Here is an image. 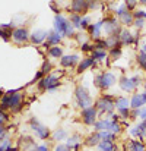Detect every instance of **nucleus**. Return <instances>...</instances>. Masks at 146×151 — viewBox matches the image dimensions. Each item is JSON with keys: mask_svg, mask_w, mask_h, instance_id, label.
Returning a JSON list of instances; mask_svg holds the SVG:
<instances>
[{"mask_svg": "<svg viewBox=\"0 0 146 151\" xmlns=\"http://www.w3.org/2000/svg\"><path fill=\"white\" fill-rule=\"evenodd\" d=\"M72 10L75 13H83L88 10V3L85 0H73L72 1Z\"/></svg>", "mask_w": 146, "mask_h": 151, "instance_id": "nucleus-9", "label": "nucleus"}, {"mask_svg": "<svg viewBox=\"0 0 146 151\" xmlns=\"http://www.w3.org/2000/svg\"><path fill=\"white\" fill-rule=\"evenodd\" d=\"M120 21H121V24H124V25H133V24H135V16H133V13H130V12L127 10L126 13H123V15L120 16Z\"/></svg>", "mask_w": 146, "mask_h": 151, "instance_id": "nucleus-21", "label": "nucleus"}, {"mask_svg": "<svg viewBox=\"0 0 146 151\" xmlns=\"http://www.w3.org/2000/svg\"><path fill=\"white\" fill-rule=\"evenodd\" d=\"M137 1H139L140 4H146V0H137Z\"/></svg>", "mask_w": 146, "mask_h": 151, "instance_id": "nucleus-47", "label": "nucleus"}, {"mask_svg": "<svg viewBox=\"0 0 146 151\" xmlns=\"http://www.w3.org/2000/svg\"><path fill=\"white\" fill-rule=\"evenodd\" d=\"M73 28H75V27L70 24V21L64 19L63 16L57 15V16L54 18V29H56V32L64 34V35H67V37H72V35H73Z\"/></svg>", "mask_w": 146, "mask_h": 151, "instance_id": "nucleus-2", "label": "nucleus"}, {"mask_svg": "<svg viewBox=\"0 0 146 151\" xmlns=\"http://www.w3.org/2000/svg\"><path fill=\"white\" fill-rule=\"evenodd\" d=\"M137 63L140 65L142 69H145L146 70V54L143 53V51H140V53L137 54Z\"/></svg>", "mask_w": 146, "mask_h": 151, "instance_id": "nucleus-27", "label": "nucleus"}, {"mask_svg": "<svg viewBox=\"0 0 146 151\" xmlns=\"http://www.w3.org/2000/svg\"><path fill=\"white\" fill-rule=\"evenodd\" d=\"M99 138H101V139L113 141V139H114V134H113V132H110V131H101V132H99Z\"/></svg>", "mask_w": 146, "mask_h": 151, "instance_id": "nucleus-26", "label": "nucleus"}, {"mask_svg": "<svg viewBox=\"0 0 146 151\" xmlns=\"http://www.w3.org/2000/svg\"><path fill=\"white\" fill-rule=\"evenodd\" d=\"M66 137V131L64 129H60V131H56L54 134H53V138L54 139H57V141H60V139H63Z\"/></svg>", "mask_w": 146, "mask_h": 151, "instance_id": "nucleus-31", "label": "nucleus"}, {"mask_svg": "<svg viewBox=\"0 0 146 151\" xmlns=\"http://www.w3.org/2000/svg\"><path fill=\"white\" fill-rule=\"evenodd\" d=\"M133 16H135V18H142V19H146V12H143V10H136V12L133 13Z\"/></svg>", "mask_w": 146, "mask_h": 151, "instance_id": "nucleus-36", "label": "nucleus"}, {"mask_svg": "<svg viewBox=\"0 0 146 151\" xmlns=\"http://www.w3.org/2000/svg\"><path fill=\"white\" fill-rule=\"evenodd\" d=\"M139 116L142 120H146V109H139Z\"/></svg>", "mask_w": 146, "mask_h": 151, "instance_id": "nucleus-39", "label": "nucleus"}, {"mask_svg": "<svg viewBox=\"0 0 146 151\" xmlns=\"http://www.w3.org/2000/svg\"><path fill=\"white\" fill-rule=\"evenodd\" d=\"M140 51H143V53L146 54V44H143V46H142V50H140Z\"/></svg>", "mask_w": 146, "mask_h": 151, "instance_id": "nucleus-46", "label": "nucleus"}, {"mask_svg": "<svg viewBox=\"0 0 146 151\" xmlns=\"http://www.w3.org/2000/svg\"><path fill=\"white\" fill-rule=\"evenodd\" d=\"M82 50L91 51V50H95V49H94V46H91V44H83V46H82Z\"/></svg>", "mask_w": 146, "mask_h": 151, "instance_id": "nucleus-40", "label": "nucleus"}, {"mask_svg": "<svg viewBox=\"0 0 146 151\" xmlns=\"http://www.w3.org/2000/svg\"><path fill=\"white\" fill-rule=\"evenodd\" d=\"M110 56H111V59H118L121 56V49H111Z\"/></svg>", "mask_w": 146, "mask_h": 151, "instance_id": "nucleus-34", "label": "nucleus"}, {"mask_svg": "<svg viewBox=\"0 0 146 151\" xmlns=\"http://www.w3.org/2000/svg\"><path fill=\"white\" fill-rule=\"evenodd\" d=\"M101 27H102V22H98L95 25H89V31H91V34H92V37H99V34H101Z\"/></svg>", "mask_w": 146, "mask_h": 151, "instance_id": "nucleus-23", "label": "nucleus"}, {"mask_svg": "<svg viewBox=\"0 0 146 151\" xmlns=\"http://www.w3.org/2000/svg\"><path fill=\"white\" fill-rule=\"evenodd\" d=\"M120 87H121V90L126 91V93H130V91H133V90L136 88V85L133 84L132 78H121V79H120Z\"/></svg>", "mask_w": 146, "mask_h": 151, "instance_id": "nucleus-12", "label": "nucleus"}, {"mask_svg": "<svg viewBox=\"0 0 146 151\" xmlns=\"http://www.w3.org/2000/svg\"><path fill=\"white\" fill-rule=\"evenodd\" d=\"M78 137H72L70 139H67V147H70V148H73L75 145H78Z\"/></svg>", "mask_w": 146, "mask_h": 151, "instance_id": "nucleus-35", "label": "nucleus"}, {"mask_svg": "<svg viewBox=\"0 0 146 151\" xmlns=\"http://www.w3.org/2000/svg\"><path fill=\"white\" fill-rule=\"evenodd\" d=\"M7 151H18V150H15V148H9Z\"/></svg>", "mask_w": 146, "mask_h": 151, "instance_id": "nucleus-48", "label": "nucleus"}, {"mask_svg": "<svg viewBox=\"0 0 146 151\" xmlns=\"http://www.w3.org/2000/svg\"><path fill=\"white\" fill-rule=\"evenodd\" d=\"M99 139H101V138H99V134H94V135H91V137L88 138L86 144H88V145H95V144H98Z\"/></svg>", "mask_w": 146, "mask_h": 151, "instance_id": "nucleus-29", "label": "nucleus"}, {"mask_svg": "<svg viewBox=\"0 0 146 151\" xmlns=\"http://www.w3.org/2000/svg\"><path fill=\"white\" fill-rule=\"evenodd\" d=\"M61 41V35L58 34V32H56V31H53V32H48V37H47V41L44 43V46L50 49V46H56V44H58Z\"/></svg>", "mask_w": 146, "mask_h": 151, "instance_id": "nucleus-10", "label": "nucleus"}, {"mask_svg": "<svg viewBox=\"0 0 146 151\" xmlns=\"http://www.w3.org/2000/svg\"><path fill=\"white\" fill-rule=\"evenodd\" d=\"M47 37H48V32H46V31H35V32L32 34L31 40H32L34 44H40V43H43Z\"/></svg>", "mask_w": 146, "mask_h": 151, "instance_id": "nucleus-17", "label": "nucleus"}, {"mask_svg": "<svg viewBox=\"0 0 146 151\" xmlns=\"http://www.w3.org/2000/svg\"><path fill=\"white\" fill-rule=\"evenodd\" d=\"M130 134H132L133 137H137V138H140V139H143V138H145V137H146L145 134H143V132L140 131V128H139V126H136V128H133V129L130 131Z\"/></svg>", "mask_w": 146, "mask_h": 151, "instance_id": "nucleus-28", "label": "nucleus"}, {"mask_svg": "<svg viewBox=\"0 0 146 151\" xmlns=\"http://www.w3.org/2000/svg\"><path fill=\"white\" fill-rule=\"evenodd\" d=\"M37 151H48V150H47V147L41 145V147H37Z\"/></svg>", "mask_w": 146, "mask_h": 151, "instance_id": "nucleus-44", "label": "nucleus"}, {"mask_svg": "<svg viewBox=\"0 0 146 151\" xmlns=\"http://www.w3.org/2000/svg\"><path fill=\"white\" fill-rule=\"evenodd\" d=\"M132 81H133V84H135L136 87H137V85H140V76H137V75H136V76H133V78H132Z\"/></svg>", "mask_w": 146, "mask_h": 151, "instance_id": "nucleus-41", "label": "nucleus"}, {"mask_svg": "<svg viewBox=\"0 0 146 151\" xmlns=\"http://www.w3.org/2000/svg\"><path fill=\"white\" fill-rule=\"evenodd\" d=\"M139 1L137 0H126V6H127V10H133L135 7H136V4H137Z\"/></svg>", "mask_w": 146, "mask_h": 151, "instance_id": "nucleus-33", "label": "nucleus"}, {"mask_svg": "<svg viewBox=\"0 0 146 151\" xmlns=\"http://www.w3.org/2000/svg\"><path fill=\"white\" fill-rule=\"evenodd\" d=\"M70 22H72V25H73L75 28H80V24H82V18H80L79 15L73 13V15L70 16Z\"/></svg>", "mask_w": 146, "mask_h": 151, "instance_id": "nucleus-25", "label": "nucleus"}, {"mask_svg": "<svg viewBox=\"0 0 146 151\" xmlns=\"http://www.w3.org/2000/svg\"><path fill=\"white\" fill-rule=\"evenodd\" d=\"M76 99H78V104H79L80 107H83V109L92 107V106H91V104H92V99L89 97V94L86 93L85 88H82V87L76 88Z\"/></svg>", "mask_w": 146, "mask_h": 151, "instance_id": "nucleus-4", "label": "nucleus"}, {"mask_svg": "<svg viewBox=\"0 0 146 151\" xmlns=\"http://www.w3.org/2000/svg\"><path fill=\"white\" fill-rule=\"evenodd\" d=\"M88 24H89V19H88V18H83V19H82L80 27H82V28H86V27H88Z\"/></svg>", "mask_w": 146, "mask_h": 151, "instance_id": "nucleus-42", "label": "nucleus"}, {"mask_svg": "<svg viewBox=\"0 0 146 151\" xmlns=\"http://www.w3.org/2000/svg\"><path fill=\"white\" fill-rule=\"evenodd\" d=\"M12 28V24H9V25H0V37L4 40V41H7L10 37H12V31H7V29H10Z\"/></svg>", "mask_w": 146, "mask_h": 151, "instance_id": "nucleus-19", "label": "nucleus"}, {"mask_svg": "<svg viewBox=\"0 0 146 151\" xmlns=\"http://www.w3.org/2000/svg\"><path fill=\"white\" fill-rule=\"evenodd\" d=\"M12 109V111H19L22 107V96L18 91H7L1 99V109Z\"/></svg>", "mask_w": 146, "mask_h": 151, "instance_id": "nucleus-1", "label": "nucleus"}, {"mask_svg": "<svg viewBox=\"0 0 146 151\" xmlns=\"http://www.w3.org/2000/svg\"><path fill=\"white\" fill-rule=\"evenodd\" d=\"M99 150L101 151H114V142L108 139H102L99 142Z\"/></svg>", "mask_w": 146, "mask_h": 151, "instance_id": "nucleus-22", "label": "nucleus"}, {"mask_svg": "<svg viewBox=\"0 0 146 151\" xmlns=\"http://www.w3.org/2000/svg\"><path fill=\"white\" fill-rule=\"evenodd\" d=\"M129 151H146L145 144H143L142 141L133 139V141H130V144H129Z\"/></svg>", "mask_w": 146, "mask_h": 151, "instance_id": "nucleus-20", "label": "nucleus"}, {"mask_svg": "<svg viewBox=\"0 0 146 151\" xmlns=\"http://www.w3.org/2000/svg\"><path fill=\"white\" fill-rule=\"evenodd\" d=\"M95 60H101V59H105L107 57V54H105V51L104 50H94V56H92Z\"/></svg>", "mask_w": 146, "mask_h": 151, "instance_id": "nucleus-30", "label": "nucleus"}, {"mask_svg": "<svg viewBox=\"0 0 146 151\" xmlns=\"http://www.w3.org/2000/svg\"><path fill=\"white\" fill-rule=\"evenodd\" d=\"M43 75H44V73H43V72H41V70H40V72H38V73H37V75H35V78H34V81H38V79H40V78H41V76H43Z\"/></svg>", "mask_w": 146, "mask_h": 151, "instance_id": "nucleus-43", "label": "nucleus"}, {"mask_svg": "<svg viewBox=\"0 0 146 151\" xmlns=\"http://www.w3.org/2000/svg\"><path fill=\"white\" fill-rule=\"evenodd\" d=\"M32 129H34V131L40 135V138H43V139H44V138H47V137H48V134H50L48 129H47L46 126H43V125H38V122H37V120H32Z\"/></svg>", "mask_w": 146, "mask_h": 151, "instance_id": "nucleus-11", "label": "nucleus"}, {"mask_svg": "<svg viewBox=\"0 0 146 151\" xmlns=\"http://www.w3.org/2000/svg\"><path fill=\"white\" fill-rule=\"evenodd\" d=\"M145 88H146V85H145Z\"/></svg>", "mask_w": 146, "mask_h": 151, "instance_id": "nucleus-50", "label": "nucleus"}, {"mask_svg": "<svg viewBox=\"0 0 146 151\" xmlns=\"http://www.w3.org/2000/svg\"><path fill=\"white\" fill-rule=\"evenodd\" d=\"M12 37H13V40H15L16 43H24V41L28 40V31H26L25 28H16V29L13 31Z\"/></svg>", "mask_w": 146, "mask_h": 151, "instance_id": "nucleus-8", "label": "nucleus"}, {"mask_svg": "<svg viewBox=\"0 0 146 151\" xmlns=\"http://www.w3.org/2000/svg\"><path fill=\"white\" fill-rule=\"evenodd\" d=\"M97 107L99 109V110H102V111L111 113L113 109L115 107V103L111 100V97L105 96V97H102V99H99V100L97 101Z\"/></svg>", "mask_w": 146, "mask_h": 151, "instance_id": "nucleus-5", "label": "nucleus"}, {"mask_svg": "<svg viewBox=\"0 0 146 151\" xmlns=\"http://www.w3.org/2000/svg\"><path fill=\"white\" fill-rule=\"evenodd\" d=\"M92 65H95V59L94 57H88V59H83L80 63H79V69H78V72L80 73V72H83L85 69H88V68H91Z\"/></svg>", "mask_w": 146, "mask_h": 151, "instance_id": "nucleus-18", "label": "nucleus"}, {"mask_svg": "<svg viewBox=\"0 0 146 151\" xmlns=\"http://www.w3.org/2000/svg\"><path fill=\"white\" fill-rule=\"evenodd\" d=\"M114 82H115V76L113 75V73H102V75H98L97 78H95V85H97L98 88H101V90H107V88H110L111 85H114Z\"/></svg>", "mask_w": 146, "mask_h": 151, "instance_id": "nucleus-3", "label": "nucleus"}, {"mask_svg": "<svg viewBox=\"0 0 146 151\" xmlns=\"http://www.w3.org/2000/svg\"><path fill=\"white\" fill-rule=\"evenodd\" d=\"M48 54L51 56V57H63V51H61V49H60L58 46H56V47H50Z\"/></svg>", "mask_w": 146, "mask_h": 151, "instance_id": "nucleus-24", "label": "nucleus"}, {"mask_svg": "<svg viewBox=\"0 0 146 151\" xmlns=\"http://www.w3.org/2000/svg\"><path fill=\"white\" fill-rule=\"evenodd\" d=\"M105 43H107V47L108 49H120L121 47V41H120V37L118 35H110L105 40Z\"/></svg>", "mask_w": 146, "mask_h": 151, "instance_id": "nucleus-14", "label": "nucleus"}, {"mask_svg": "<svg viewBox=\"0 0 146 151\" xmlns=\"http://www.w3.org/2000/svg\"><path fill=\"white\" fill-rule=\"evenodd\" d=\"M50 70H51V65H50L48 62H44V65H43V69H41V72H43V73H48Z\"/></svg>", "mask_w": 146, "mask_h": 151, "instance_id": "nucleus-37", "label": "nucleus"}, {"mask_svg": "<svg viewBox=\"0 0 146 151\" xmlns=\"http://www.w3.org/2000/svg\"><path fill=\"white\" fill-rule=\"evenodd\" d=\"M3 132H4V128H3L1 123H0V135H3Z\"/></svg>", "mask_w": 146, "mask_h": 151, "instance_id": "nucleus-45", "label": "nucleus"}, {"mask_svg": "<svg viewBox=\"0 0 146 151\" xmlns=\"http://www.w3.org/2000/svg\"><path fill=\"white\" fill-rule=\"evenodd\" d=\"M129 100L126 99V97H118L117 100H115V107H117V110L121 113V116L123 117H129L130 116V111H129Z\"/></svg>", "mask_w": 146, "mask_h": 151, "instance_id": "nucleus-6", "label": "nucleus"}, {"mask_svg": "<svg viewBox=\"0 0 146 151\" xmlns=\"http://www.w3.org/2000/svg\"><path fill=\"white\" fill-rule=\"evenodd\" d=\"M95 116H97V110L94 107H88V109H83L82 111V119L86 125H94L95 122Z\"/></svg>", "mask_w": 146, "mask_h": 151, "instance_id": "nucleus-7", "label": "nucleus"}, {"mask_svg": "<svg viewBox=\"0 0 146 151\" xmlns=\"http://www.w3.org/2000/svg\"><path fill=\"white\" fill-rule=\"evenodd\" d=\"M143 104H146V103L143 100V97H142V94H135L130 100V107L132 109H142Z\"/></svg>", "mask_w": 146, "mask_h": 151, "instance_id": "nucleus-16", "label": "nucleus"}, {"mask_svg": "<svg viewBox=\"0 0 146 151\" xmlns=\"http://www.w3.org/2000/svg\"><path fill=\"white\" fill-rule=\"evenodd\" d=\"M70 150H72V148L67 147V145H57L54 151H70Z\"/></svg>", "mask_w": 146, "mask_h": 151, "instance_id": "nucleus-38", "label": "nucleus"}, {"mask_svg": "<svg viewBox=\"0 0 146 151\" xmlns=\"http://www.w3.org/2000/svg\"><path fill=\"white\" fill-rule=\"evenodd\" d=\"M120 41H121V44H126V46L135 43L133 35H132V32L129 29H121V32H120Z\"/></svg>", "mask_w": 146, "mask_h": 151, "instance_id": "nucleus-13", "label": "nucleus"}, {"mask_svg": "<svg viewBox=\"0 0 146 151\" xmlns=\"http://www.w3.org/2000/svg\"><path fill=\"white\" fill-rule=\"evenodd\" d=\"M0 97H3V91L1 90H0Z\"/></svg>", "mask_w": 146, "mask_h": 151, "instance_id": "nucleus-49", "label": "nucleus"}, {"mask_svg": "<svg viewBox=\"0 0 146 151\" xmlns=\"http://www.w3.org/2000/svg\"><path fill=\"white\" fill-rule=\"evenodd\" d=\"M78 56H63L61 57V66L63 68H70V66H75L78 63Z\"/></svg>", "mask_w": 146, "mask_h": 151, "instance_id": "nucleus-15", "label": "nucleus"}, {"mask_svg": "<svg viewBox=\"0 0 146 151\" xmlns=\"http://www.w3.org/2000/svg\"><path fill=\"white\" fill-rule=\"evenodd\" d=\"M137 29H142L143 27H145V19H142V18H135V24H133Z\"/></svg>", "mask_w": 146, "mask_h": 151, "instance_id": "nucleus-32", "label": "nucleus"}]
</instances>
